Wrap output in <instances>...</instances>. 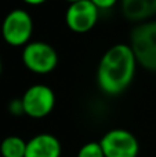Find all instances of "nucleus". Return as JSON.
Wrapping results in <instances>:
<instances>
[{"mask_svg":"<svg viewBox=\"0 0 156 157\" xmlns=\"http://www.w3.org/2000/svg\"><path fill=\"white\" fill-rule=\"evenodd\" d=\"M0 73H2V59H0Z\"/></svg>","mask_w":156,"mask_h":157,"instance_id":"nucleus-16","label":"nucleus"},{"mask_svg":"<svg viewBox=\"0 0 156 157\" xmlns=\"http://www.w3.org/2000/svg\"><path fill=\"white\" fill-rule=\"evenodd\" d=\"M62 147L53 134H37L26 142L25 157H61Z\"/></svg>","mask_w":156,"mask_h":157,"instance_id":"nucleus-8","label":"nucleus"},{"mask_svg":"<svg viewBox=\"0 0 156 157\" xmlns=\"http://www.w3.org/2000/svg\"><path fill=\"white\" fill-rule=\"evenodd\" d=\"M26 4H30V6H39V4H43L44 2L47 0H24Z\"/></svg>","mask_w":156,"mask_h":157,"instance_id":"nucleus-14","label":"nucleus"},{"mask_svg":"<svg viewBox=\"0 0 156 157\" xmlns=\"http://www.w3.org/2000/svg\"><path fill=\"white\" fill-rule=\"evenodd\" d=\"M122 13L129 21L141 24L156 14V0H122Z\"/></svg>","mask_w":156,"mask_h":157,"instance_id":"nucleus-9","label":"nucleus"},{"mask_svg":"<svg viewBox=\"0 0 156 157\" xmlns=\"http://www.w3.org/2000/svg\"><path fill=\"white\" fill-rule=\"evenodd\" d=\"M33 33V21L29 13L22 8L11 10L4 17L2 24V36L7 44L22 47L30 43Z\"/></svg>","mask_w":156,"mask_h":157,"instance_id":"nucleus-3","label":"nucleus"},{"mask_svg":"<svg viewBox=\"0 0 156 157\" xmlns=\"http://www.w3.org/2000/svg\"><path fill=\"white\" fill-rule=\"evenodd\" d=\"M137 59L130 44H115L105 51L97 69V83L102 92L119 95L131 84Z\"/></svg>","mask_w":156,"mask_h":157,"instance_id":"nucleus-1","label":"nucleus"},{"mask_svg":"<svg viewBox=\"0 0 156 157\" xmlns=\"http://www.w3.org/2000/svg\"><path fill=\"white\" fill-rule=\"evenodd\" d=\"M94 6H96L98 10H107V8H111L118 3V0H90Z\"/></svg>","mask_w":156,"mask_h":157,"instance_id":"nucleus-13","label":"nucleus"},{"mask_svg":"<svg viewBox=\"0 0 156 157\" xmlns=\"http://www.w3.org/2000/svg\"><path fill=\"white\" fill-rule=\"evenodd\" d=\"M22 105L26 116L43 119L49 116L55 106V94L49 86L33 84L22 95Z\"/></svg>","mask_w":156,"mask_h":157,"instance_id":"nucleus-6","label":"nucleus"},{"mask_svg":"<svg viewBox=\"0 0 156 157\" xmlns=\"http://www.w3.org/2000/svg\"><path fill=\"white\" fill-rule=\"evenodd\" d=\"M99 145L105 157H137L140 153L135 135L123 128H113L105 132Z\"/></svg>","mask_w":156,"mask_h":157,"instance_id":"nucleus-5","label":"nucleus"},{"mask_svg":"<svg viewBox=\"0 0 156 157\" xmlns=\"http://www.w3.org/2000/svg\"><path fill=\"white\" fill-rule=\"evenodd\" d=\"M26 152V141L17 135H10L4 138L0 144V155L2 157H25Z\"/></svg>","mask_w":156,"mask_h":157,"instance_id":"nucleus-10","label":"nucleus"},{"mask_svg":"<svg viewBox=\"0 0 156 157\" xmlns=\"http://www.w3.org/2000/svg\"><path fill=\"white\" fill-rule=\"evenodd\" d=\"M130 47L137 63L146 71L156 72V19H148L131 30Z\"/></svg>","mask_w":156,"mask_h":157,"instance_id":"nucleus-2","label":"nucleus"},{"mask_svg":"<svg viewBox=\"0 0 156 157\" xmlns=\"http://www.w3.org/2000/svg\"><path fill=\"white\" fill-rule=\"evenodd\" d=\"M66 2H69V3H75V2H80V0H66Z\"/></svg>","mask_w":156,"mask_h":157,"instance_id":"nucleus-15","label":"nucleus"},{"mask_svg":"<svg viewBox=\"0 0 156 157\" xmlns=\"http://www.w3.org/2000/svg\"><path fill=\"white\" fill-rule=\"evenodd\" d=\"M99 10L90 0L71 3L65 14L68 28L75 33H87L96 26Z\"/></svg>","mask_w":156,"mask_h":157,"instance_id":"nucleus-7","label":"nucleus"},{"mask_svg":"<svg viewBox=\"0 0 156 157\" xmlns=\"http://www.w3.org/2000/svg\"><path fill=\"white\" fill-rule=\"evenodd\" d=\"M8 112L14 116H21V114H25L24 112V105H22V99L21 98H15L13 99L10 103H8Z\"/></svg>","mask_w":156,"mask_h":157,"instance_id":"nucleus-12","label":"nucleus"},{"mask_svg":"<svg viewBox=\"0 0 156 157\" xmlns=\"http://www.w3.org/2000/svg\"><path fill=\"white\" fill-rule=\"evenodd\" d=\"M22 62L33 73L47 75L58 65V54L46 41H30L22 50Z\"/></svg>","mask_w":156,"mask_h":157,"instance_id":"nucleus-4","label":"nucleus"},{"mask_svg":"<svg viewBox=\"0 0 156 157\" xmlns=\"http://www.w3.org/2000/svg\"><path fill=\"white\" fill-rule=\"evenodd\" d=\"M77 157H105L99 142H87L77 152Z\"/></svg>","mask_w":156,"mask_h":157,"instance_id":"nucleus-11","label":"nucleus"}]
</instances>
